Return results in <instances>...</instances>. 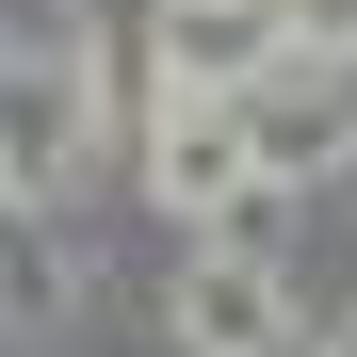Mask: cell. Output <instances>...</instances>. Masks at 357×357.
I'll return each instance as SVG.
<instances>
[{
	"instance_id": "1",
	"label": "cell",
	"mask_w": 357,
	"mask_h": 357,
	"mask_svg": "<svg viewBox=\"0 0 357 357\" xmlns=\"http://www.w3.org/2000/svg\"><path fill=\"white\" fill-rule=\"evenodd\" d=\"M146 178H162L178 227L260 211V114H244V82H162V114H146Z\"/></svg>"
},
{
	"instance_id": "2",
	"label": "cell",
	"mask_w": 357,
	"mask_h": 357,
	"mask_svg": "<svg viewBox=\"0 0 357 357\" xmlns=\"http://www.w3.org/2000/svg\"><path fill=\"white\" fill-rule=\"evenodd\" d=\"M162 341H178V357H276V341H292V292H276L244 244H178V276H162Z\"/></svg>"
},
{
	"instance_id": "3",
	"label": "cell",
	"mask_w": 357,
	"mask_h": 357,
	"mask_svg": "<svg viewBox=\"0 0 357 357\" xmlns=\"http://www.w3.org/2000/svg\"><path fill=\"white\" fill-rule=\"evenodd\" d=\"M244 114H260V195H292V178H341V162H357V98H341V66L309 82V49H292L276 82H244Z\"/></svg>"
},
{
	"instance_id": "4",
	"label": "cell",
	"mask_w": 357,
	"mask_h": 357,
	"mask_svg": "<svg viewBox=\"0 0 357 357\" xmlns=\"http://www.w3.org/2000/svg\"><path fill=\"white\" fill-rule=\"evenodd\" d=\"M292 0H162V82H276Z\"/></svg>"
},
{
	"instance_id": "5",
	"label": "cell",
	"mask_w": 357,
	"mask_h": 357,
	"mask_svg": "<svg viewBox=\"0 0 357 357\" xmlns=\"http://www.w3.org/2000/svg\"><path fill=\"white\" fill-rule=\"evenodd\" d=\"M292 49L309 66H357V0H292Z\"/></svg>"
}]
</instances>
